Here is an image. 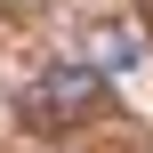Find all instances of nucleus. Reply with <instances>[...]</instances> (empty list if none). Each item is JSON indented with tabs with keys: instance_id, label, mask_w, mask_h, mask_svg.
I'll return each mask as SVG.
<instances>
[{
	"instance_id": "nucleus-1",
	"label": "nucleus",
	"mask_w": 153,
	"mask_h": 153,
	"mask_svg": "<svg viewBox=\"0 0 153 153\" xmlns=\"http://www.w3.org/2000/svg\"><path fill=\"white\" fill-rule=\"evenodd\" d=\"M105 89H113V81H97L89 65H48V73H32V89H24V121H32V129H81V121L105 113Z\"/></svg>"
},
{
	"instance_id": "nucleus-2",
	"label": "nucleus",
	"mask_w": 153,
	"mask_h": 153,
	"mask_svg": "<svg viewBox=\"0 0 153 153\" xmlns=\"http://www.w3.org/2000/svg\"><path fill=\"white\" fill-rule=\"evenodd\" d=\"M145 65V40H137V24H97L89 32V73L97 81H113V73H137Z\"/></svg>"
}]
</instances>
